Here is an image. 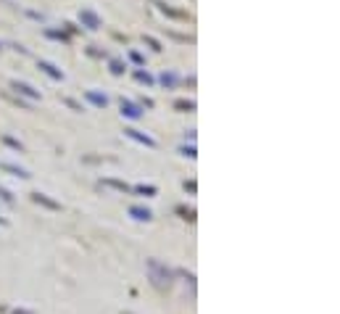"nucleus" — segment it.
<instances>
[{
    "label": "nucleus",
    "instance_id": "nucleus-5",
    "mask_svg": "<svg viewBox=\"0 0 340 314\" xmlns=\"http://www.w3.org/2000/svg\"><path fill=\"white\" fill-rule=\"evenodd\" d=\"M122 114L130 116V119H140V116H143V108L135 106L132 100H124V98H122Z\"/></svg>",
    "mask_w": 340,
    "mask_h": 314
},
{
    "label": "nucleus",
    "instance_id": "nucleus-15",
    "mask_svg": "<svg viewBox=\"0 0 340 314\" xmlns=\"http://www.w3.org/2000/svg\"><path fill=\"white\" fill-rule=\"evenodd\" d=\"M174 106H177L179 111H192V108H195V103H192V100H177Z\"/></svg>",
    "mask_w": 340,
    "mask_h": 314
},
{
    "label": "nucleus",
    "instance_id": "nucleus-18",
    "mask_svg": "<svg viewBox=\"0 0 340 314\" xmlns=\"http://www.w3.org/2000/svg\"><path fill=\"white\" fill-rule=\"evenodd\" d=\"M0 198H3V201H8V203L13 201V196H11V193H8L5 188H0Z\"/></svg>",
    "mask_w": 340,
    "mask_h": 314
},
{
    "label": "nucleus",
    "instance_id": "nucleus-13",
    "mask_svg": "<svg viewBox=\"0 0 340 314\" xmlns=\"http://www.w3.org/2000/svg\"><path fill=\"white\" fill-rule=\"evenodd\" d=\"M161 82H164V85H169V87H174V85H177V74L164 71V74H161Z\"/></svg>",
    "mask_w": 340,
    "mask_h": 314
},
{
    "label": "nucleus",
    "instance_id": "nucleus-2",
    "mask_svg": "<svg viewBox=\"0 0 340 314\" xmlns=\"http://www.w3.org/2000/svg\"><path fill=\"white\" fill-rule=\"evenodd\" d=\"M79 21L87 26V29H100V16L95 11H90V8H82L79 11Z\"/></svg>",
    "mask_w": 340,
    "mask_h": 314
},
{
    "label": "nucleus",
    "instance_id": "nucleus-4",
    "mask_svg": "<svg viewBox=\"0 0 340 314\" xmlns=\"http://www.w3.org/2000/svg\"><path fill=\"white\" fill-rule=\"evenodd\" d=\"M124 135H127V137H132V140H137V143H143V145H148V148H153V145H156V140H153V137H148V135H143L140 129H135V127H130V129H124Z\"/></svg>",
    "mask_w": 340,
    "mask_h": 314
},
{
    "label": "nucleus",
    "instance_id": "nucleus-20",
    "mask_svg": "<svg viewBox=\"0 0 340 314\" xmlns=\"http://www.w3.org/2000/svg\"><path fill=\"white\" fill-rule=\"evenodd\" d=\"M0 225H8V222H5V219H3V217H0Z\"/></svg>",
    "mask_w": 340,
    "mask_h": 314
},
{
    "label": "nucleus",
    "instance_id": "nucleus-11",
    "mask_svg": "<svg viewBox=\"0 0 340 314\" xmlns=\"http://www.w3.org/2000/svg\"><path fill=\"white\" fill-rule=\"evenodd\" d=\"M135 193H140V196H156V185H137Z\"/></svg>",
    "mask_w": 340,
    "mask_h": 314
},
{
    "label": "nucleus",
    "instance_id": "nucleus-7",
    "mask_svg": "<svg viewBox=\"0 0 340 314\" xmlns=\"http://www.w3.org/2000/svg\"><path fill=\"white\" fill-rule=\"evenodd\" d=\"M40 69L48 74V77H53V79H63V71H61L58 66H53L50 61H40Z\"/></svg>",
    "mask_w": 340,
    "mask_h": 314
},
{
    "label": "nucleus",
    "instance_id": "nucleus-8",
    "mask_svg": "<svg viewBox=\"0 0 340 314\" xmlns=\"http://www.w3.org/2000/svg\"><path fill=\"white\" fill-rule=\"evenodd\" d=\"M85 98L90 100V103L100 106V108H106V106H108V98H106V95H100V92H95V90H87V92H85Z\"/></svg>",
    "mask_w": 340,
    "mask_h": 314
},
{
    "label": "nucleus",
    "instance_id": "nucleus-19",
    "mask_svg": "<svg viewBox=\"0 0 340 314\" xmlns=\"http://www.w3.org/2000/svg\"><path fill=\"white\" fill-rule=\"evenodd\" d=\"M182 153L190 156V159H195V148H192V145H190V148H182Z\"/></svg>",
    "mask_w": 340,
    "mask_h": 314
},
{
    "label": "nucleus",
    "instance_id": "nucleus-10",
    "mask_svg": "<svg viewBox=\"0 0 340 314\" xmlns=\"http://www.w3.org/2000/svg\"><path fill=\"white\" fill-rule=\"evenodd\" d=\"M103 185H108V188H116V190H122V193L130 190V185H127V182H119V180H103Z\"/></svg>",
    "mask_w": 340,
    "mask_h": 314
},
{
    "label": "nucleus",
    "instance_id": "nucleus-16",
    "mask_svg": "<svg viewBox=\"0 0 340 314\" xmlns=\"http://www.w3.org/2000/svg\"><path fill=\"white\" fill-rule=\"evenodd\" d=\"M111 74H124V63L122 61H114L111 63Z\"/></svg>",
    "mask_w": 340,
    "mask_h": 314
},
{
    "label": "nucleus",
    "instance_id": "nucleus-9",
    "mask_svg": "<svg viewBox=\"0 0 340 314\" xmlns=\"http://www.w3.org/2000/svg\"><path fill=\"white\" fill-rule=\"evenodd\" d=\"M32 201H34V203H42V206H48V209H61V203L50 201L48 196H45V193H34V196H32Z\"/></svg>",
    "mask_w": 340,
    "mask_h": 314
},
{
    "label": "nucleus",
    "instance_id": "nucleus-3",
    "mask_svg": "<svg viewBox=\"0 0 340 314\" xmlns=\"http://www.w3.org/2000/svg\"><path fill=\"white\" fill-rule=\"evenodd\" d=\"M11 87H13V90H19L21 95L32 98V100H37V98H40V90H34L32 85H26V82H19V79H13V82H11Z\"/></svg>",
    "mask_w": 340,
    "mask_h": 314
},
{
    "label": "nucleus",
    "instance_id": "nucleus-6",
    "mask_svg": "<svg viewBox=\"0 0 340 314\" xmlns=\"http://www.w3.org/2000/svg\"><path fill=\"white\" fill-rule=\"evenodd\" d=\"M130 217L137 219V222H148V219L153 217V211L145 209V206H132V209H130Z\"/></svg>",
    "mask_w": 340,
    "mask_h": 314
},
{
    "label": "nucleus",
    "instance_id": "nucleus-1",
    "mask_svg": "<svg viewBox=\"0 0 340 314\" xmlns=\"http://www.w3.org/2000/svg\"><path fill=\"white\" fill-rule=\"evenodd\" d=\"M148 272H151V280H153L156 288H167V285L171 283V272L161 262H156V259L148 262Z\"/></svg>",
    "mask_w": 340,
    "mask_h": 314
},
{
    "label": "nucleus",
    "instance_id": "nucleus-17",
    "mask_svg": "<svg viewBox=\"0 0 340 314\" xmlns=\"http://www.w3.org/2000/svg\"><path fill=\"white\" fill-rule=\"evenodd\" d=\"M145 42H148L153 50H161V42H159V40H153V37H145Z\"/></svg>",
    "mask_w": 340,
    "mask_h": 314
},
{
    "label": "nucleus",
    "instance_id": "nucleus-14",
    "mask_svg": "<svg viewBox=\"0 0 340 314\" xmlns=\"http://www.w3.org/2000/svg\"><path fill=\"white\" fill-rule=\"evenodd\" d=\"M8 172H13V174H19V177H29V172L26 169H19V166H13V164H3Z\"/></svg>",
    "mask_w": 340,
    "mask_h": 314
},
{
    "label": "nucleus",
    "instance_id": "nucleus-12",
    "mask_svg": "<svg viewBox=\"0 0 340 314\" xmlns=\"http://www.w3.org/2000/svg\"><path fill=\"white\" fill-rule=\"evenodd\" d=\"M135 79H137V82H145V85H153V77H151L148 71H143V69L135 71Z\"/></svg>",
    "mask_w": 340,
    "mask_h": 314
}]
</instances>
